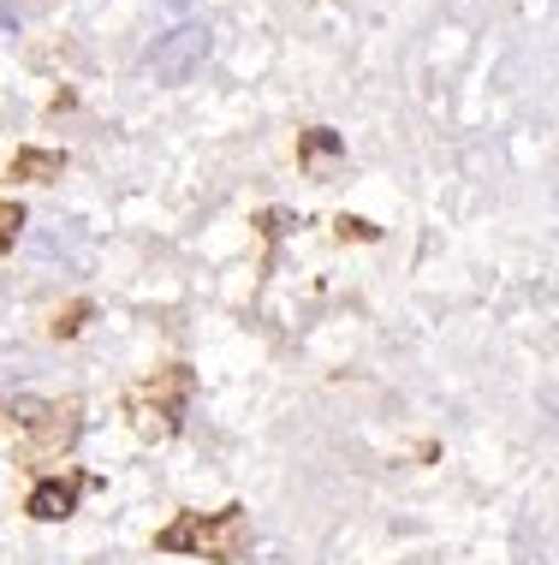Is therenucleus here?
Wrapping results in <instances>:
<instances>
[{
    "instance_id": "obj_1",
    "label": "nucleus",
    "mask_w": 559,
    "mask_h": 565,
    "mask_svg": "<svg viewBox=\"0 0 559 565\" xmlns=\"http://www.w3.org/2000/svg\"><path fill=\"white\" fill-rule=\"evenodd\" d=\"M208 60V24H179L173 36L155 42V54H149V72H155L161 84H185L196 66Z\"/></svg>"
},
{
    "instance_id": "obj_3",
    "label": "nucleus",
    "mask_w": 559,
    "mask_h": 565,
    "mask_svg": "<svg viewBox=\"0 0 559 565\" xmlns=\"http://www.w3.org/2000/svg\"><path fill=\"white\" fill-rule=\"evenodd\" d=\"M334 149H340L334 131H315V137H310V156H334Z\"/></svg>"
},
{
    "instance_id": "obj_2",
    "label": "nucleus",
    "mask_w": 559,
    "mask_h": 565,
    "mask_svg": "<svg viewBox=\"0 0 559 565\" xmlns=\"http://www.w3.org/2000/svg\"><path fill=\"white\" fill-rule=\"evenodd\" d=\"M30 512L49 518V524H54V518H66V512H72V488H66V482H42L36 494H30Z\"/></svg>"
}]
</instances>
